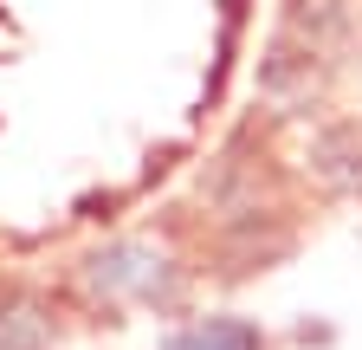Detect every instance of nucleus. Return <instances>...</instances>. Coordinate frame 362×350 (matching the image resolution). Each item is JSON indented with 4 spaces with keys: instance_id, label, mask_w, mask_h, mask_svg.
I'll return each instance as SVG.
<instances>
[{
    "instance_id": "nucleus-1",
    "label": "nucleus",
    "mask_w": 362,
    "mask_h": 350,
    "mask_svg": "<svg viewBox=\"0 0 362 350\" xmlns=\"http://www.w3.org/2000/svg\"><path fill=\"white\" fill-rule=\"evenodd\" d=\"M84 286L110 305H149V312H175L188 298L181 266L168 253H156L149 240H110L98 253H84Z\"/></svg>"
},
{
    "instance_id": "nucleus-4",
    "label": "nucleus",
    "mask_w": 362,
    "mask_h": 350,
    "mask_svg": "<svg viewBox=\"0 0 362 350\" xmlns=\"http://www.w3.org/2000/svg\"><path fill=\"white\" fill-rule=\"evenodd\" d=\"M0 350H59V324L20 292L7 312H0Z\"/></svg>"
},
{
    "instance_id": "nucleus-3",
    "label": "nucleus",
    "mask_w": 362,
    "mask_h": 350,
    "mask_svg": "<svg viewBox=\"0 0 362 350\" xmlns=\"http://www.w3.org/2000/svg\"><path fill=\"white\" fill-rule=\"evenodd\" d=\"M310 162H317V175H324L330 188L356 195V188H362V130H349V123H330L324 137H317Z\"/></svg>"
},
{
    "instance_id": "nucleus-2",
    "label": "nucleus",
    "mask_w": 362,
    "mask_h": 350,
    "mask_svg": "<svg viewBox=\"0 0 362 350\" xmlns=\"http://www.w3.org/2000/svg\"><path fill=\"white\" fill-rule=\"evenodd\" d=\"M162 350H272L265 324L246 318V312H207V318H188L162 337Z\"/></svg>"
}]
</instances>
